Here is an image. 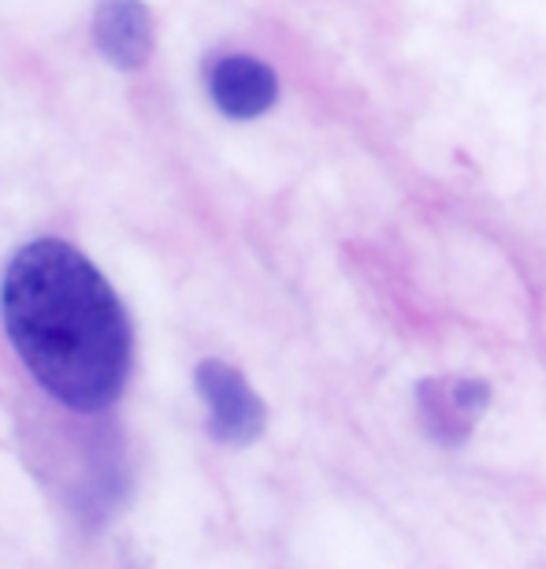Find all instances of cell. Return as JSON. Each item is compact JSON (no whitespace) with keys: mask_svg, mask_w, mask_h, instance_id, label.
Returning a JSON list of instances; mask_svg holds the SVG:
<instances>
[{"mask_svg":"<svg viewBox=\"0 0 546 569\" xmlns=\"http://www.w3.org/2000/svg\"><path fill=\"white\" fill-rule=\"evenodd\" d=\"M8 339L52 399L98 413L131 372V320L98 268L60 239L23 246L0 291Z\"/></svg>","mask_w":546,"mask_h":569,"instance_id":"1","label":"cell"},{"mask_svg":"<svg viewBox=\"0 0 546 569\" xmlns=\"http://www.w3.org/2000/svg\"><path fill=\"white\" fill-rule=\"evenodd\" d=\"M198 391L205 399L212 436L223 443H250L264 432V402L239 369L223 361L198 365Z\"/></svg>","mask_w":546,"mask_h":569,"instance_id":"2","label":"cell"},{"mask_svg":"<svg viewBox=\"0 0 546 569\" xmlns=\"http://www.w3.org/2000/svg\"><path fill=\"white\" fill-rule=\"evenodd\" d=\"M209 93L216 109L231 120H256L280 98V79L264 60L231 52L209 68Z\"/></svg>","mask_w":546,"mask_h":569,"instance_id":"3","label":"cell"},{"mask_svg":"<svg viewBox=\"0 0 546 569\" xmlns=\"http://www.w3.org/2000/svg\"><path fill=\"white\" fill-rule=\"evenodd\" d=\"M421 421L427 436H435L438 443H462L479 421V413L487 410V388L476 380H427L421 383Z\"/></svg>","mask_w":546,"mask_h":569,"instance_id":"4","label":"cell"},{"mask_svg":"<svg viewBox=\"0 0 546 569\" xmlns=\"http://www.w3.org/2000/svg\"><path fill=\"white\" fill-rule=\"evenodd\" d=\"M93 41L104 52V60H112L123 71H134L153 52V16L142 0H101L98 16H93Z\"/></svg>","mask_w":546,"mask_h":569,"instance_id":"5","label":"cell"}]
</instances>
